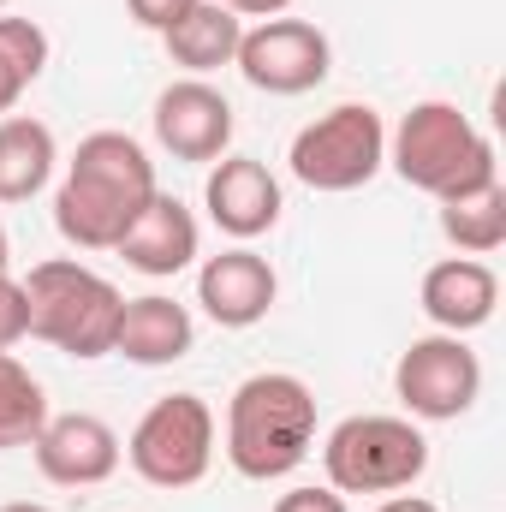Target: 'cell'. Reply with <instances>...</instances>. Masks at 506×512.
<instances>
[{
    "label": "cell",
    "instance_id": "cell-1",
    "mask_svg": "<svg viewBox=\"0 0 506 512\" xmlns=\"http://www.w3.org/2000/svg\"><path fill=\"white\" fill-rule=\"evenodd\" d=\"M155 191V161L131 131H90L54 191V227L78 251H114Z\"/></svg>",
    "mask_w": 506,
    "mask_h": 512
},
{
    "label": "cell",
    "instance_id": "cell-2",
    "mask_svg": "<svg viewBox=\"0 0 506 512\" xmlns=\"http://www.w3.org/2000/svg\"><path fill=\"white\" fill-rule=\"evenodd\" d=\"M316 447V393L286 370H256L227 399V459L251 483L292 477Z\"/></svg>",
    "mask_w": 506,
    "mask_h": 512
},
{
    "label": "cell",
    "instance_id": "cell-3",
    "mask_svg": "<svg viewBox=\"0 0 506 512\" xmlns=\"http://www.w3.org/2000/svg\"><path fill=\"white\" fill-rule=\"evenodd\" d=\"M387 167L429 191L435 203L465 197L477 185H495V143L471 126V114L459 102H417L399 131H387Z\"/></svg>",
    "mask_w": 506,
    "mask_h": 512
},
{
    "label": "cell",
    "instance_id": "cell-4",
    "mask_svg": "<svg viewBox=\"0 0 506 512\" xmlns=\"http://www.w3.org/2000/svg\"><path fill=\"white\" fill-rule=\"evenodd\" d=\"M24 304H30V340H48L66 358H108L114 352V328H120V286L84 262H36L24 274Z\"/></svg>",
    "mask_w": 506,
    "mask_h": 512
},
{
    "label": "cell",
    "instance_id": "cell-5",
    "mask_svg": "<svg viewBox=\"0 0 506 512\" xmlns=\"http://www.w3.org/2000/svg\"><path fill=\"white\" fill-rule=\"evenodd\" d=\"M322 471H328V489L340 495H399L429 471V441L411 417L364 411L328 429Z\"/></svg>",
    "mask_w": 506,
    "mask_h": 512
},
{
    "label": "cell",
    "instance_id": "cell-6",
    "mask_svg": "<svg viewBox=\"0 0 506 512\" xmlns=\"http://www.w3.org/2000/svg\"><path fill=\"white\" fill-rule=\"evenodd\" d=\"M286 161H292V179L310 191H328V197L358 191L387 167V126L370 102H340L292 137Z\"/></svg>",
    "mask_w": 506,
    "mask_h": 512
},
{
    "label": "cell",
    "instance_id": "cell-7",
    "mask_svg": "<svg viewBox=\"0 0 506 512\" xmlns=\"http://www.w3.org/2000/svg\"><path fill=\"white\" fill-rule=\"evenodd\" d=\"M131 471L149 489H191L215 465V411L197 393H167L155 399L126 441Z\"/></svg>",
    "mask_w": 506,
    "mask_h": 512
},
{
    "label": "cell",
    "instance_id": "cell-8",
    "mask_svg": "<svg viewBox=\"0 0 506 512\" xmlns=\"http://www.w3.org/2000/svg\"><path fill=\"white\" fill-rule=\"evenodd\" d=\"M393 393L411 417L423 423H453L477 405L483 393V358L465 346V334H423L399 352Z\"/></svg>",
    "mask_w": 506,
    "mask_h": 512
},
{
    "label": "cell",
    "instance_id": "cell-9",
    "mask_svg": "<svg viewBox=\"0 0 506 512\" xmlns=\"http://www.w3.org/2000/svg\"><path fill=\"white\" fill-rule=\"evenodd\" d=\"M233 66L262 96H304L334 72V42L310 18H262L239 36Z\"/></svg>",
    "mask_w": 506,
    "mask_h": 512
},
{
    "label": "cell",
    "instance_id": "cell-10",
    "mask_svg": "<svg viewBox=\"0 0 506 512\" xmlns=\"http://www.w3.org/2000/svg\"><path fill=\"white\" fill-rule=\"evenodd\" d=\"M155 143L173 161H221L233 149V102L209 78H179L155 96Z\"/></svg>",
    "mask_w": 506,
    "mask_h": 512
},
{
    "label": "cell",
    "instance_id": "cell-11",
    "mask_svg": "<svg viewBox=\"0 0 506 512\" xmlns=\"http://www.w3.org/2000/svg\"><path fill=\"white\" fill-rule=\"evenodd\" d=\"M30 447H36V471L48 483H60V489H96L126 459L114 423L96 417V411H60V417H48Z\"/></svg>",
    "mask_w": 506,
    "mask_h": 512
},
{
    "label": "cell",
    "instance_id": "cell-12",
    "mask_svg": "<svg viewBox=\"0 0 506 512\" xmlns=\"http://www.w3.org/2000/svg\"><path fill=\"white\" fill-rule=\"evenodd\" d=\"M203 209H209V221H215L227 239L251 245V239H262V233L280 227L286 197H280V179H274L256 155H221V161L209 167Z\"/></svg>",
    "mask_w": 506,
    "mask_h": 512
},
{
    "label": "cell",
    "instance_id": "cell-13",
    "mask_svg": "<svg viewBox=\"0 0 506 512\" xmlns=\"http://www.w3.org/2000/svg\"><path fill=\"white\" fill-rule=\"evenodd\" d=\"M274 298H280V274L251 245H233L197 268V304L215 328H256L274 310Z\"/></svg>",
    "mask_w": 506,
    "mask_h": 512
},
{
    "label": "cell",
    "instance_id": "cell-14",
    "mask_svg": "<svg viewBox=\"0 0 506 512\" xmlns=\"http://www.w3.org/2000/svg\"><path fill=\"white\" fill-rule=\"evenodd\" d=\"M423 316L435 322V334H471L495 316L501 304V280L483 256H447L423 274V292H417Z\"/></svg>",
    "mask_w": 506,
    "mask_h": 512
},
{
    "label": "cell",
    "instance_id": "cell-15",
    "mask_svg": "<svg viewBox=\"0 0 506 512\" xmlns=\"http://www.w3.org/2000/svg\"><path fill=\"white\" fill-rule=\"evenodd\" d=\"M114 251L126 256V268L149 274V280H173V274H185L197 262V215L179 197L155 191Z\"/></svg>",
    "mask_w": 506,
    "mask_h": 512
},
{
    "label": "cell",
    "instance_id": "cell-16",
    "mask_svg": "<svg viewBox=\"0 0 506 512\" xmlns=\"http://www.w3.org/2000/svg\"><path fill=\"white\" fill-rule=\"evenodd\" d=\"M191 346H197V322H191L185 304H173V298H161V292L126 298L120 328H114V352H120L126 364L161 370V364H179Z\"/></svg>",
    "mask_w": 506,
    "mask_h": 512
},
{
    "label": "cell",
    "instance_id": "cell-17",
    "mask_svg": "<svg viewBox=\"0 0 506 512\" xmlns=\"http://www.w3.org/2000/svg\"><path fill=\"white\" fill-rule=\"evenodd\" d=\"M239 36H245V18H239V12H227V6H215V0H197L161 42H167L173 66H185L191 78H209V72L233 66Z\"/></svg>",
    "mask_w": 506,
    "mask_h": 512
},
{
    "label": "cell",
    "instance_id": "cell-18",
    "mask_svg": "<svg viewBox=\"0 0 506 512\" xmlns=\"http://www.w3.org/2000/svg\"><path fill=\"white\" fill-rule=\"evenodd\" d=\"M54 161H60L54 131L30 114H6L0 120V203H30L54 179Z\"/></svg>",
    "mask_w": 506,
    "mask_h": 512
},
{
    "label": "cell",
    "instance_id": "cell-19",
    "mask_svg": "<svg viewBox=\"0 0 506 512\" xmlns=\"http://www.w3.org/2000/svg\"><path fill=\"white\" fill-rule=\"evenodd\" d=\"M441 233L459 256H495L506 245V191L495 185H477L465 197H447L441 203Z\"/></svg>",
    "mask_w": 506,
    "mask_h": 512
},
{
    "label": "cell",
    "instance_id": "cell-20",
    "mask_svg": "<svg viewBox=\"0 0 506 512\" xmlns=\"http://www.w3.org/2000/svg\"><path fill=\"white\" fill-rule=\"evenodd\" d=\"M48 72V30L36 18H0V120Z\"/></svg>",
    "mask_w": 506,
    "mask_h": 512
},
{
    "label": "cell",
    "instance_id": "cell-21",
    "mask_svg": "<svg viewBox=\"0 0 506 512\" xmlns=\"http://www.w3.org/2000/svg\"><path fill=\"white\" fill-rule=\"evenodd\" d=\"M42 423H48V393H42V382L12 352H0V453L30 447L42 435Z\"/></svg>",
    "mask_w": 506,
    "mask_h": 512
},
{
    "label": "cell",
    "instance_id": "cell-22",
    "mask_svg": "<svg viewBox=\"0 0 506 512\" xmlns=\"http://www.w3.org/2000/svg\"><path fill=\"white\" fill-rule=\"evenodd\" d=\"M18 340H30V304H24V280L0 274V352H12Z\"/></svg>",
    "mask_w": 506,
    "mask_h": 512
},
{
    "label": "cell",
    "instance_id": "cell-23",
    "mask_svg": "<svg viewBox=\"0 0 506 512\" xmlns=\"http://www.w3.org/2000/svg\"><path fill=\"white\" fill-rule=\"evenodd\" d=\"M191 6H197V0H126L131 24H143V30H155V36H167Z\"/></svg>",
    "mask_w": 506,
    "mask_h": 512
},
{
    "label": "cell",
    "instance_id": "cell-24",
    "mask_svg": "<svg viewBox=\"0 0 506 512\" xmlns=\"http://www.w3.org/2000/svg\"><path fill=\"white\" fill-rule=\"evenodd\" d=\"M274 512H346V495L340 489H286Z\"/></svg>",
    "mask_w": 506,
    "mask_h": 512
},
{
    "label": "cell",
    "instance_id": "cell-25",
    "mask_svg": "<svg viewBox=\"0 0 506 512\" xmlns=\"http://www.w3.org/2000/svg\"><path fill=\"white\" fill-rule=\"evenodd\" d=\"M215 6H227V12H239V18H280L292 0H215Z\"/></svg>",
    "mask_w": 506,
    "mask_h": 512
},
{
    "label": "cell",
    "instance_id": "cell-26",
    "mask_svg": "<svg viewBox=\"0 0 506 512\" xmlns=\"http://www.w3.org/2000/svg\"><path fill=\"white\" fill-rule=\"evenodd\" d=\"M376 512H441V507H435V501H423V495H405V489H399V495H387Z\"/></svg>",
    "mask_w": 506,
    "mask_h": 512
},
{
    "label": "cell",
    "instance_id": "cell-27",
    "mask_svg": "<svg viewBox=\"0 0 506 512\" xmlns=\"http://www.w3.org/2000/svg\"><path fill=\"white\" fill-rule=\"evenodd\" d=\"M0 274H12V239H6V227H0Z\"/></svg>",
    "mask_w": 506,
    "mask_h": 512
},
{
    "label": "cell",
    "instance_id": "cell-28",
    "mask_svg": "<svg viewBox=\"0 0 506 512\" xmlns=\"http://www.w3.org/2000/svg\"><path fill=\"white\" fill-rule=\"evenodd\" d=\"M0 512H54V507H36V501H12V507H0Z\"/></svg>",
    "mask_w": 506,
    "mask_h": 512
},
{
    "label": "cell",
    "instance_id": "cell-29",
    "mask_svg": "<svg viewBox=\"0 0 506 512\" xmlns=\"http://www.w3.org/2000/svg\"><path fill=\"white\" fill-rule=\"evenodd\" d=\"M0 6H12V0H0Z\"/></svg>",
    "mask_w": 506,
    "mask_h": 512
}]
</instances>
